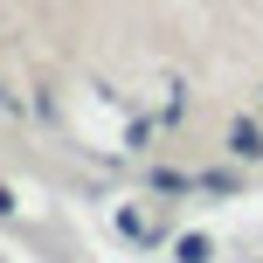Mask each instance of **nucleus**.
Instances as JSON below:
<instances>
[{"label": "nucleus", "mask_w": 263, "mask_h": 263, "mask_svg": "<svg viewBox=\"0 0 263 263\" xmlns=\"http://www.w3.org/2000/svg\"><path fill=\"white\" fill-rule=\"evenodd\" d=\"M194 187H201V194H236V173H201Z\"/></svg>", "instance_id": "nucleus-3"}, {"label": "nucleus", "mask_w": 263, "mask_h": 263, "mask_svg": "<svg viewBox=\"0 0 263 263\" xmlns=\"http://www.w3.org/2000/svg\"><path fill=\"white\" fill-rule=\"evenodd\" d=\"M173 256H180V263H215V242H208V236H180Z\"/></svg>", "instance_id": "nucleus-2"}, {"label": "nucleus", "mask_w": 263, "mask_h": 263, "mask_svg": "<svg viewBox=\"0 0 263 263\" xmlns=\"http://www.w3.org/2000/svg\"><path fill=\"white\" fill-rule=\"evenodd\" d=\"M229 153H236V159H263V132L250 118H236V125H229Z\"/></svg>", "instance_id": "nucleus-1"}]
</instances>
